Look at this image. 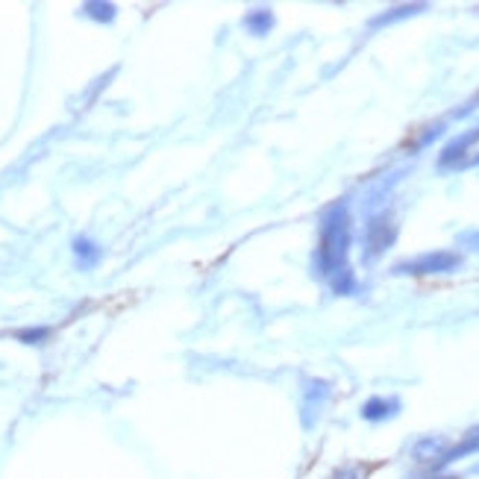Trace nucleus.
<instances>
[{
    "mask_svg": "<svg viewBox=\"0 0 479 479\" xmlns=\"http://www.w3.org/2000/svg\"><path fill=\"white\" fill-rule=\"evenodd\" d=\"M347 250H350L347 203H332L320 218V244L315 268L336 294H353V288H356V279H353V270L347 265Z\"/></svg>",
    "mask_w": 479,
    "mask_h": 479,
    "instance_id": "obj_1",
    "label": "nucleus"
},
{
    "mask_svg": "<svg viewBox=\"0 0 479 479\" xmlns=\"http://www.w3.org/2000/svg\"><path fill=\"white\" fill-rule=\"evenodd\" d=\"M462 265V256L453 250H435V253H423L409 262H400L394 268V274H450Z\"/></svg>",
    "mask_w": 479,
    "mask_h": 479,
    "instance_id": "obj_2",
    "label": "nucleus"
},
{
    "mask_svg": "<svg viewBox=\"0 0 479 479\" xmlns=\"http://www.w3.org/2000/svg\"><path fill=\"white\" fill-rule=\"evenodd\" d=\"M394 235H397V230H394V224L388 218H373L368 224V233H364V259L373 262L377 256H382L391 247Z\"/></svg>",
    "mask_w": 479,
    "mask_h": 479,
    "instance_id": "obj_3",
    "label": "nucleus"
},
{
    "mask_svg": "<svg viewBox=\"0 0 479 479\" xmlns=\"http://www.w3.org/2000/svg\"><path fill=\"white\" fill-rule=\"evenodd\" d=\"M327 400H329V382L309 379L306 388H303V423L306 426L315 423V414H320Z\"/></svg>",
    "mask_w": 479,
    "mask_h": 479,
    "instance_id": "obj_4",
    "label": "nucleus"
},
{
    "mask_svg": "<svg viewBox=\"0 0 479 479\" xmlns=\"http://www.w3.org/2000/svg\"><path fill=\"white\" fill-rule=\"evenodd\" d=\"M400 412V400L397 397H371L362 406V418L364 421H388Z\"/></svg>",
    "mask_w": 479,
    "mask_h": 479,
    "instance_id": "obj_5",
    "label": "nucleus"
},
{
    "mask_svg": "<svg viewBox=\"0 0 479 479\" xmlns=\"http://www.w3.org/2000/svg\"><path fill=\"white\" fill-rule=\"evenodd\" d=\"M476 139H479V130H476V132H465V135H459V139H456L453 144H447L444 153L439 156V168H456V165H459V159L467 153V148H471Z\"/></svg>",
    "mask_w": 479,
    "mask_h": 479,
    "instance_id": "obj_6",
    "label": "nucleus"
},
{
    "mask_svg": "<svg viewBox=\"0 0 479 479\" xmlns=\"http://www.w3.org/2000/svg\"><path fill=\"white\" fill-rule=\"evenodd\" d=\"M479 450V426L474 432H467L465 435V441H459L453 447V450H444L441 456H439V465L435 467H444V465H450V462H456V459H462V456H467V453H476Z\"/></svg>",
    "mask_w": 479,
    "mask_h": 479,
    "instance_id": "obj_7",
    "label": "nucleus"
},
{
    "mask_svg": "<svg viewBox=\"0 0 479 479\" xmlns=\"http://www.w3.org/2000/svg\"><path fill=\"white\" fill-rule=\"evenodd\" d=\"M244 27L253 36H265L268 30L274 27V12H268V9H253V12L244 18Z\"/></svg>",
    "mask_w": 479,
    "mask_h": 479,
    "instance_id": "obj_8",
    "label": "nucleus"
},
{
    "mask_svg": "<svg viewBox=\"0 0 479 479\" xmlns=\"http://www.w3.org/2000/svg\"><path fill=\"white\" fill-rule=\"evenodd\" d=\"M423 3H414V6H400V9H388V15H379V18H373L371 21V27H385V24H391V21H400V18H409V15H418L423 12Z\"/></svg>",
    "mask_w": 479,
    "mask_h": 479,
    "instance_id": "obj_9",
    "label": "nucleus"
},
{
    "mask_svg": "<svg viewBox=\"0 0 479 479\" xmlns=\"http://www.w3.org/2000/svg\"><path fill=\"white\" fill-rule=\"evenodd\" d=\"M74 253H77L80 262H86V265H95L97 259H100L97 244L89 242V238H77V242H74Z\"/></svg>",
    "mask_w": 479,
    "mask_h": 479,
    "instance_id": "obj_10",
    "label": "nucleus"
},
{
    "mask_svg": "<svg viewBox=\"0 0 479 479\" xmlns=\"http://www.w3.org/2000/svg\"><path fill=\"white\" fill-rule=\"evenodd\" d=\"M444 447V441L441 439H426V441H421L418 447H414V456H418L421 462H430V459H439V450Z\"/></svg>",
    "mask_w": 479,
    "mask_h": 479,
    "instance_id": "obj_11",
    "label": "nucleus"
},
{
    "mask_svg": "<svg viewBox=\"0 0 479 479\" xmlns=\"http://www.w3.org/2000/svg\"><path fill=\"white\" fill-rule=\"evenodd\" d=\"M332 479H362V471H359V467H341Z\"/></svg>",
    "mask_w": 479,
    "mask_h": 479,
    "instance_id": "obj_12",
    "label": "nucleus"
},
{
    "mask_svg": "<svg viewBox=\"0 0 479 479\" xmlns=\"http://www.w3.org/2000/svg\"><path fill=\"white\" fill-rule=\"evenodd\" d=\"M459 244H474V250H479V233H465V235H459Z\"/></svg>",
    "mask_w": 479,
    "mask_h": 479,
    "instance_id": "obj_13",
    "label": "nucleus"
}]
</instances>
